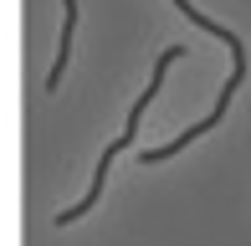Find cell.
I'll return each instance as SVG.
<instances>
[{
  "label": "cell",
  "mask_w": 251,
  "mask_h": 246,
  "mask_svg": "<svg viewBox=\"0 0 251 246\" xmlns=\"http://www.w3.org/2000/svg\"><path fill=\"white\" fill-rule=\"evenodd\" d=\"M175 10H179V16H190V21H195V26H200V31H210V36H221L226 47H231V77H226V87H221V98H215V108H210V113H205L200 123H190V128L179 133L175 144H164V149H149V154H139L144 164H159V159H169V154H179V149H185V144H195L200 133H210L215 123L226 118V108H231L236 87H241V77H246V47H241V36H236L231 26H221V21H210V16H205V10H195V5H190V0H175Z\"/></svg>",
  "instance_id": "1"
},
{
  "label": "cell",
  "mask_w": 251,
  "mask_h": 246,
  "mask_svg": "<svg viewBox=\"0 0 251 246\" xmlns=\"http://www.w3.org/2000/svg\"><path fill=\"white\" fill-rule=\"evenodd\" d=\"M179 57H185V47H164V51H159V62H154V82L144 87V93H139V103L128 108V123H123V133H118V139L108 144V149H102V159H98V170H93V185H87V195L77 200V205H67L62 216H56V226H72V221H82L87 210L98 205V195H102V185H108V170H113V159H118V154L128 149L133 139H139V118H144V108L154 103V93H159V82H164V72H169V67H175Z\"/></svg>",
  "instance_id": "2"
},
{
  "label": "cell",
  "mask_w": 251,
  "mask_h": 246,
  "mask_svg": "<svg viewBox=\"0 0 251 246\" xmlns=\"http://www.w3.org/2000/svg\"><path fill=\"white\" fill-rule=\"evenodd\" d=\"M72 36H77V0H62V41H56V62H51V72H47V93H56V82H62V72H67Z\"/></svg>",
  "instance_id": "3"
}]
</instances>
